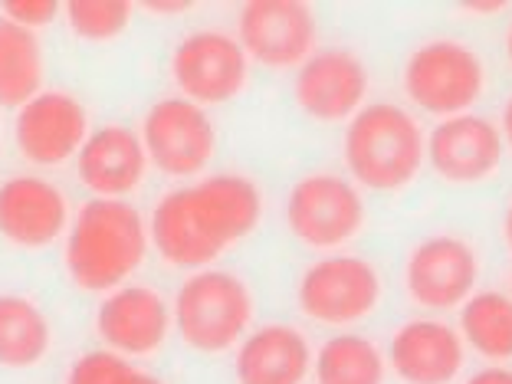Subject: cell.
<instances>
[{
	"label": "cell",
	"mask_w": 512,
	"mask_h": 384,
	"mask_svg": "<svg viewBox=\"0 0 512 384\" xmlns=\"http://www.w3.org/2000/svg\"><path fill=\"white\" fill-rule=\"evenodd\" d=\"M263 217V194L243 174H211L165 194L151 214V240L174 270H204Z\"/></svg>",
	"instance_id": "1"
},
{
	"label": "cell",
	"mask_w": 512,
	"mask_h": 384,
	"mask_svg": "<svg viewBox=\"0 0 512 384\" xmlns=\"http://www.w3.org/2000/svg\"><path fill=\"white\" fill-rule=\"evenodd\" d=\"M342 155L358 188L401 194L427 168V128L398 102H368L345 128Z\"/></svg>",
	"instance_id": "2"
},
{
	"label": "cell",
	"mask_w": 512,
	"mask_h": 384,
	"mask_svg": "<svg viewBox=\"0 0 512 384\" xmlns=\"http://www.w3.org/2000/svg\"><path fill=\"white\" fill-rule=\"evenodd\" d=\"M148 253V230L132 204L96 197L79 207L66 240L69 279L86 293L119 289Z\"/></svg>",
	"instance_id": "3"
},
{
	"label": "cell",
	"mask_w": 512,
	"mask_h": 384,
	"mask_svg": "<svg viewBox=\"0 0 512 384\" xmlns=\"http://www.w3.org/2000/svg\"><path fill=\"white\" fill-rule=\"evenodd\" d=\"M401 89L414 109L437 119L473 112L490 92V66L473 43L460 37H430L407 53Z\"/></svg>",
	"instance_id": "4"
},
{
	"label": "cell",
	"mask_w": 512,
	"mask_h": 384,
	"mask_svg": "<svg viewBox=\"0 0 512 384\" xmlns=\"http://www.w3.org/2000/svg\"><path fill=\"white\" fill-rule=\"evenodd\" d=\"M286 227L302 247L316 253L345 250L368 227V204L355 181L335 171H312L286 194Z\"/></svg>",
	"instance_id": "5"
},
{
	"label": "cell",
	"mask_w": 512,
	"mask_h": 384,
	"mask_svg": "<svg viewBox=\"0 0 512 384\" xmlns=\"http://www.w3.org/2000/svg\"><path fill=\"white\" fill-rule=\"evenodd\" d=\"M171 316L178 335L191 348L220 355L247 339L253 322V293L234 273L201 270L178 289Z\"/></svg>",
	"instance_id": "6"
},
{
	"label": "cell",
	"mask_w": 512,
	"mask_h": 384,
	"mask_svg": "<svg viewBox=\"0 0 512 384\" xmlns=\"http://www.w3.org/2000/svg\"><path fill=\"white\" fill-rule=\"evenodd\" d=\"M296 302L309 322L348 329V325L365 322L381 309L384 276L368 256L329 253L302 270Z\"/></svg>",
	"instance_id": "7"
},
{
	"label": "cell",
	"mask_w": 512,
	"mask_h": 384,
	"mask_svg": "<svg viewBox=\"0 0 512 384\" xmlns=\"http://www.w3.org/2000/svg\"><path fill=\"white\" fill-rule=\"evenodd\" d=\"M483 256L476 243L453 230H437L404 256V293L424 312H453L480 289Z\"/></svg>",
	"instance_id": "8"
},
{
	"label": "cell",
	"mask_w": 512,
	"mask_h": 384,
	"mask_svg": "<svg viewBox=\"0 0 512 384\" xmlns=\"http://www.w3.org/2000/svg\"><path fill=\"white\" fill-rule=\"evenodd\" d=\"M427 165L450 188H480L506 165L499 125L480 112L440 119L427 132Z\"/></svg>",
	"instance_id": "9"
},
{
	"label": "cell",
	"mask_w": 512,
	"mask_h": 384,
	"mask_svg": "<svg viewBox=\"0 0 512 384\" xmlns=\"http://www.w3.org/2000/svg\"><path fill=\"white\" fill-rule=\"evenodd\" d=\"M171 79L181 89V99L194 106H220L237 99L247 89L250 60L237 37L220 30H197L174 46Z\"/></svg>",
	"instance_id": "10"
},
{
	"label": "cell",
	"mask_w": 512,
	"mask_h": 384,
	"mask_svg": "<svg viewBox=\"0 0 512 384\" xmlns=\"http://www.w3.org/2000/svg\"><path fill=\"white\" fill-rule=\"evenodd\" d=\"M237 43L247 60L270 69H299L316 53V10L299 0H253L240 7Z\"/></svg>",
	"instance_id": "11"
},
{
	"label": "cell",
	"mask_w": 512,
	"mask_h": 384,
	"mask_svg": "<svg viewBox=\"0 0 512 384\" xmlns=\"http://www.w3.org/2000/svg\"><path fill=\"white\" fill-rule=\"evenodd\" d=\"M368 89L371 76L365 60L352 50H342V46L316 50L296 69L293 79L296 106L319 125L352 122L365 109Z\"/></svg>",
	"instance_id": "12"
},
{
	"label": "cell",
	"mask_w": 512,
	"mask_h": 384,
	"mask_svg": "<svg viewBox=\"0 0 512 384\" xmlns=\"http://www.w3.org/2000/svg\"><path fill=\"white\" fill-rule=\"evenodd\" d=\"M142 145L148 161L168 178H188L211 165L217 132L207 112L194 102L171 96L151 106L142 125Z\"/></svg>",
	"instance_id": "13"
},
{
	"label": "cell",
	"mask_w": 512,
	"mask_h": 384,
	"mask_svg": "<svg viewBox=\"0 0 512 384\" xmlns=\"http://www.w3.org/2000/svg\"><path fill=\"white\" fill-rule=\"evenodd\" d=\"M384 358L398 384H457L467 368V345L450 322L417 316L394 329Z\"/></svg>",
	"instance_id": "14"
},
{
	"label": "cell",
	"mask_w": 512,
	"mask_h": 384,
	"mask_svg": "<svg viewBox=\"0 0 512 384\" xmlns=\"http://www.w3.org/2000/svg\"><path fill=\"white\" fill-rule=\"evenodd\" d=\"M89 138V115L69 92H40L14 119V142L20 155L40 168L63 165Z\"/></svg>",
	"instance_id": "15"
},
{
	"label": "cell",
	"mask_w": 512,
	"mask_h": 384,
	"mask_svg": "<svg viewBox=\"0 0 512 384\" xmlns=\"http://www.w3.org/2000/svg\"><path fill=\"white\" fill-rule=\"evenodd\" d=\"M171 309L161 293L148 286H119L96 312V329L115 355L145 358L168 342Z\"/></svg>",
	"instance_id": "16"
},
{
	"label": "cell",
	"mask_w": 512,
	"mask_h": 384,
	"mask_svg": "<svg viewBox=\"0 0 512 384\" xmlns=\"http://www.w3.org/2000/svg\"><path fill=\"white\" fill-rule=\"evenodd\" d=\"M69 224L66 194L37 174H20L0 184V237L14 247L43 250L63 237Z\"/></svg>",
	"instance_id": "17"
},
{
	"label": "cell",
	"mask_w": 512,
	"mask_h": 384,
	"mask_svg": "<svg viewBox=\"0 0 512 384\" xmlns=\"http://www.w3.org/2000/svg\"><path fill=\"white\" fill-rule=\"evenodd\" d=\"M148 155L142 135L125 125H106L86 138L79 148V181L99 197H119L142 188Z\"/></svg>",
	"instance_id": "18"
},
{
	"label": "cell",
	"mask_w": 512,
	"mask_h": 384,
	"mask_svg": "<svg viewBox=\"0 0 512 384\" xmlns=\"http://www.w3.org/2000/svg\"><path fill=\"white\" fill-rule=\"evenodd\" d=\"M234 371L237 384H302L312 371V345L296 325L270 322L247 332Z\"/></svg>",
	"instance_id": "19"
},
{
	"label": "cell",
	"mask_w": 512,
	"mask_h": 384,
	"mask_svg": "<svg viewBox=\"0 0 512 384\" xmlns=\"http://www.w3.org/2000/svg\"><path fill=\"white\" fill-rule=\"evenodd\" d=\"M460 339L486 365L512 362V296L503 289H476L460 306Z\"/></svg>",
	"instance_id": "20"
},
{
	"label": "cell",
	"mask_w": 512,
	"mask_h": 384,
	"mask_svg": "<svg viewBox=\"0 0 512 384\" xmlns=\"http://www.w3.org/2000/svg\"><path fill=\"white\" fill-rule=\"evenodd\" d=\"M316 384H388V358L368 335L339 332L319 345Z\"/></svg>",
	"instance_id": "21"
},
{
	"label": "cell",
	"mask_w": 512,
	"mask_h": 384,
	"mask_svg": "<svg viewBox=\"0 0 512 384\" xmlns=\"http://www.w3.org/2000/svg\"><path fill=\"white\" fill-rule=\"evenodd\" d=\"M43 50L37 33L0 17V106L20 109L40 96Z\"/></svg>",
	"instance_id": "22"
},
{
	"label": "cell",
	"mask_w": 512,
	"mask_h": 384,
	"mask_svg": "<svg viewBox=\"0 0 512 384\" xmlns=\"http://www.w3.org/2000/svg\"><path fill=\"white\" fill-rule=\"evenodd\" d=\"M53 345V329L37 302L0 296V368H37Z\"/></svg>",
	"instance_id": "23"
},
{
	"label": "cell",
	"mask_w": 512,
	"mask_h": 384,
	"mask_svg": "<svg viewBox=\"0 0 512 384\" xmlns=\"http://www.w3.org/2000/svg\"><path fill=\"white\" fill-rule=\"evenodd\" d=\"M69 30L76 33L79 40L89 43H109L132 23L135 7L125 4V0H69L63 7Z\"/></svg>",
	"instance_id": "24"
},
{
	"label": "cell",
	"mask_w": 512,
	"mask_h": 384,
	"mask_svg": "<svg viewBox=\"0 0 512 384\" xmlns=\"http://www.w3.org/2000/svg\"><path fill=\"white\" fill-rule=\"evenodd\" d=\"M66 384H165V381L128 365L115 352H89L69 368Z\"/></svg>",
	"instance_id": "25"
},
{
	"label": "cell",
	"mask_w": 512,
	"mask_h": 384,
	"mask_svg": "<svg viewBox=\"0 0 512 384\" xmlns=\"http://www.w3.org/2000/svg\"><path fill=\"white\" fill-rule=\"evenodd\" d=\"M4 14H7V20L20 23V27L37 30V27H43V23L56 20L60 4H56V0H7Z\"/></svg>",
	"instance_id": "26"
},
{
	"label": "cell",
	"mask_w": 512,
	"mask_h": 384,
	"mask_svg": "<svg viewBox=\"0 0 512 384\" xmlns=\"http://www.w3.org/2000/svg\"><path fill=\"white\" fill-rule=\"evenodd\" d=\"M460 384H512V368L509 365H483L473 375H467Z\"/></svg>",
	"instance_id": "27"
},
{
	"label": "cell",
	"mask_w": 512,
	"mask_h": 384,
	"mask_svg": "<svg viewBox=\"0 0 512 384\" xmlns=\"http://www.w3.org/2000/svg\"><path fill=\"white\" fill-rule=\"evenodd\" d=\"M460 14H467L473 20H490V17H499V14H506V4H467L460 10Z\"/></svg>",
	"instance_id": "28"
},
{
	"label": "cell",
	"mask_w": 512,
	"mask_h": 384,
	"mask_svg": "<svg viewBox=\"0 0 512 384\" xmlns=\"http://www.w3.org/2000/svg\"><path fill=\"white\" fill-rule=\"evenodd\" d=\"M499 135H503L506 151H512V92L503 102V112H499Z\"/></svg>",
	"instance_id": "29"
},
{
	"label": "cell",
	"mask_w": 512,
	"mask_h": 384,
	"mask_svg": "<svg viewBox=\"0 0 512 384\" xmlns=\"http://www.w3.org/2000/svg\"><path fill=\"white\" fill-rule=\"evenodd\" d=\"M145 10H148V14L165 17V14H188L191 4H161V0H158V4H145Z\"/></svg>",
	"instance_id": "30"
},
{
	"label": "cell",
	"mask_w": 512,
	"mask_h": 384,
	"mask_svg": "<svg viewBox=\"0 0 512 384\" xmlns=\"http://www.w3.org/2000/svg\"><path fill=\"white\" fill-rule=\"evenodd\" d=\"M503 240H506V247H509V253H512V197H509L506 214H503Z\"/></svg>",
	"instance_id": "31"
},
{
	"label": "cell",
	"mask_w": 512,
	"mask_h": 384,
	"mask_svg": "<svg viewBox=\"0 0 512 384\" xmlns=\"http://www.w3.org/2000/svg\"><path fill=\"white\" fill-rule=\"evenodd\" d=\"M503 53H506V63L512 66V17H509V27H506V37H503Z\"/></svg>",
	"instance_id": "32"
},
{
	"label": "cell",
	"mask_w": 512,
	"mask_h": 384,
	"mask_svg": "<svg viewBox=\"0 0 512 384\" xmlns=\"http://www.w3.org/2000/svg\"><path fill=\"white\" fill-rule=\"evenodd\" d=\"M509 286H512V270H509ZM509 296H512V293H509Z\"/></svg>",
	"instance_id": "33"
}]
</instances>
